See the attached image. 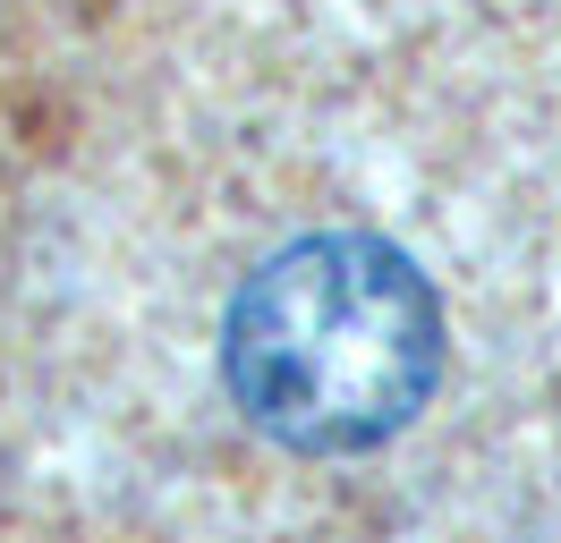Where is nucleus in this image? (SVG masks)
<instances>
[{
    "instance_id": "f257e3e1",
    "label": "nucleus",
    "mask_w": 561,
    "mask_h": 543,
    "mask_svg": "<svg viewBox=\"0 0 561 543\" xmlns=\"http://www.w3.org/2000/svg\"><path fill=\"white\" fill-rule=\"evenodd\" d=\"M230 400L307 459L375 450L443 382V305L391 238H298L255 272L221 332Z\"/></svg>"
}]
</instances>
